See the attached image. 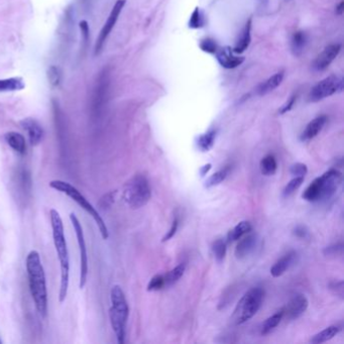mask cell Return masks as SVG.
I'll list each match as a JSON object with an SVG mask.
<instances>
[{"mask_svg":"<svg viewBox=\"0 0 344 344\" xmlns=\"http://www.w3.org/2000/svg\"><path fill=\"white\" fill-rule=\"evenodd\" d=\"M342 248H343L342 243H340V244H334V245H331V246L327 247V248L324 250V253H325L326 255H336V254L342 252Z\"/></svg>","mask_w":344,"mask_h":344,"instance_id":"obj_39","label":"cell"},{"mask_svg":"<svg viewBox=\"0 0 344 344\" xmlns=\"http://www.w3.org/2000/svg\"><path fill=\"white\" fill-rule=\"evenodd\" d=\"M25 88V83L21 77L0 79V93L20 91Z\"/></svg>","mask_w":344,"mask_h":344,"instance_id":"obj_22","label":"cell"},{"mask_svg":"<svg viewBox=\"0 0 344 344\" xmlns=\"http://www.w3.org/2000/svg\"><path fill=\"white\" fill-rule=\"evenodd\" d=\"M165 286H166L165 276H163V275H156L155 277L151 278V280L147 284V291L148 292L159 291V290L163 289Z\"/></svg>","mask_w":344,"mask_h":344,"instance_id":"obj_35","label":"cell"},{"mask_svg":"<svg viewBox=\"0 0 344 344\" xmlns=\"http://www.w3.org/2000/svg\"><path fill=\"white\" fill-rule=\"evenodd\" d=\"M257 238L254 234H248L246 236H242L235 248V255L237 258L242 259L247 257L256 246Z\"/></svg>","mask_w":344,"mask_h":344,"instance_id":"obj_16","label":"cell"},{"mask_svg":"<svg viewBox=\"0 0 344 344\" xmlns=\"http://www.w3.org/2000/svg\"><path fill=\"white\" fill-rule=\"evenodd\" d=\"M4 139L6 143L18 155L23 156L26 151V143H25V138L23 135H21L18 132L15 131H9L5 133Z\"/></svg>","mask_w":344,"mask_h":344,"instance_id":"obj_20","label":"cell"},{"mask_svg":"<svg viewBox=\"0 0 344 344\" xmlns=\"http://www.w3.org/2000/svg\"><path fill=\"white\" fill-rule=\"evenodd\" d=\"M296 99H297V95H296V94L292 95V96L286 101V103H284V104L281 106V108L279 109V114H285V113L289 112V111L293 108V106H294V104H295V102H296Z\"/></svg>","mask_w":344,"mask_h":344,"instance_id":"obj_37","label":"cell"},{"mask_svg":"<svg viewBox=\"0 0 344 344\" xmlns=\"http://www.w3.org/2000/svg\"><path fill=\"white\" fill-rule=\"evenodd\" d=\"M47 75H48L49 83H50V85H51L53 88H56V87H58V86L61 84V81H62V73H61L60 69H59L57 66H54V65L51 66V67L48 69Z\"/></svg>","mask_w":344,"mask_h":344,"instance_id":"obj_32","label":"cell"},{"mask_svg":"<svg viewBox=\"0 0 344 344\" xmlns=\"http://www.w3.org/2000/svg\"><path fill=\"white\" fill-rule=\"evenodd\" d=\"M111 307L109 309L110 323L115 333L117 342L124 343L125 328L129 315V308L122 289L119 286H114L110 293Z\"/></svg>","mask_w":344,"mask_h":344,"instance_id":"obj_3","label":"cell"},{"mask_svg":"<svg viewBox=\"0 0 344 344\" xmlns=\"http://www.w3.org/2000/svg\"><path fill=\"white\" fill-rule=\"evenodd\" d=\"M296 257H297V253L294 251L285 254L271 267V275L274 278H279L283 276L290 269V266L295 262Z\"/></svg>","mask_w":344,"mask_h":344,"instance_id":"obj_19","label":"cell"},{"mask_svg":"<svg viewBox=\"0 0 344 344\" xmlns=\"http://www.w3.org/2000/svg\"><path fill=\"white\" fill-rule=\"evenodd\" d=\"M344 12V1H341L336 7H335V13L337 15H342Z\"/></svg>","mask_w":344,"mask_h":344,"instance_id":"obj_45","label":"cell"},{"mask_svg":"<svg viewBox=\"0 0 344 344\" xmlns=\"http://www.w3.org/2000/svg\"><path fill=\"white\" fill-rule=\"evenodd\" d=\"M226 241L224 239H217L212 244V251L218 261H222L226 255Z\"/></svg>","mask_w":344,"mask_h":344,"instance_id":"obj_31","label":"cell"},{"mask_svg":"<svg viewBox=\"0 0 344 344\" xmlns=\"http://www.w3.org/2000/svg\"><path fill=\"white\" fill-rule=\"evenodd\" d=\"M252 22V19L251 17L248 18V20L245 22L241 32H240V35L239 37L237 39L236 43H235V46L234 48H232L233 52L237 55L239 54H242L245 50H247V48L249 47L250 45V42H251V34H250V31H251V23Z\"/></svg>","mask_w":344,"mask_h":344,"instance_id":"obj_18","label":"cell"},{"mask_svg":"<svg viewBox=\"0 0 344 344\" xmlns=\"http://www.w3.org/2000/svg\"><path fill=\"white\" fill-rule=\"evenodd\" d=\"M256 1H257L258 8L261 10H264L267 7L269 2H270V0H256Z\"/></svg>","mask_w":344,"mask_h":344,"instance_id":"obj_44","label":"cell"},{"mask_svg":"<svg viewBox=\"0 0 344 344\" xmlns=\"http://www.w3.org/2000/svg\"><path fill=\"white\" fill-rule=\"evenodd\" d=\"M80 29L82 32V37H83V42L85 43V45H87L88 40H89V25L88 22L86 20H82L80 22Z\"/></svg>","mask_w":344,"mask_h":344,"instance_id":"obj_40","label":"cell"},{"mask_svg":"<svg viewBox=\"0 0 344 344\" xmlns=\"http://www.w3.org/2000/svg\"><path fill=\"white\" fill-rule=\"evenodd\" d=\"M84 1H85V0H84Z\"/></svg>","mask_w":344,"mask_h":344,"instance_id":"obj_47","label":"cell"},{"mask_svg":"<svg viewBox=\"0 0 344 344\" xmlns=\"http://www.w3.org/2000/svg\"><path fill=\"white\" fill-rule=\"evenodd\" d=\"M228 172H230V169L228 168H224V169L214 173L213 175H211L206 180L205 187L206 188H212V187H215V186L221 184L226 179V177L228 176Z\"/></svg>","mask_w":344,"mask_h":344,"instance_id":"obj_30","label":"cell"},{"mask_svg":"<svg viewBox=\"0 0 344 344\" xmlns=\"http://www.w3.org/2000/svg\"><path fill=\"white\" fill-rule=\"evenodd\" d=\"M251 231V225L248 221H240L233 230H230L227 234L228 241H236L239 240L242 236L246 235Z\"/></svg>","mask_w":344,"mask_h":344,"instance_id":"obj_27","label":"cell"},{"mask_svg":"<svg viewBox=\"0 0 344 344\" xmlns=\"http://www.w3.org/2000/svg\"><path fill=\"white\" fill-rule=\"evenodd\" d=\"M283 318H284V308L281 309L280 311H278L277 313H275L274 315H272L271 317H269L262 323V325L260 327V333L262 335L269 334L271 331H273L281 323Z\"/></svg>","mask_w":344,"mask_h":344,"instance_id":"obj_24","label":"cell"},{"mask_svg":"<svg viewBox=\"0 0 344 344\" xmlns=\"http://www.w3.org/2000/svg\"><path fill=\"white\" fill-rule=\"evenodd\" d=\"M178 227H179V220H178V218H175V219L173 220V223H172L170 230H169V231L165 234V236L163 237L162 242H166V241L170 240L171 238H173V237L175 236L177 230H178Z\"/></svg>","mask_w":344,"mask_h":344,"instance_id":"obj_38","label":"cell"},{"mask_svg":"<svg viewBox=\"0 0 344 344\" xmlns=\"http://www.w3.org/2000/svg\"><path fill=\"white\" fill-rule=\"evenodd\" d=\"M50 187L60 193L65 194L69 198H71L73 201H75L82 209H84L95 221L98 230L101 233V236L103 239H108L109 237V232L108 228L106 226V223L98 213V211L92 206V204L80 193V191L75 188L73 185L70 183H67L65 181L61 180H54L50 182Z\"/></svg>","mask_w":344,"mask_h":344,"instance_id":"obj_4","label":"cell"},{"mask_svg":"<svg viewBox=\"0 0 344 344\" xmlns=\"http://www.w3.org/2000/svg\"><path fill=\"white\" fill-rule=\"evenodd\" d=\"M293 233L298 238H305L308 235V230L303 225H298L293 230Z\"/></svg>","mask_w":344,"mask_h":344,"instance_id":"obj_41","label":"cell"},{"mask_svg":"<svg viewBox=\"0 0 344 344\" xmlns=\"http://www.w3.org/2000/svg\"><path fill=\"white\" fill-rule=\"evenodd\" d=\"M330 287L332 290H334L336 295H338L341 299H343V282L342 281L335 282Z\"/></svg>","mask_w":344,"mask_h":344,"instance_id":"obj_42","label":"cell"},{"mask_svg":"<svg viewBox=\"0 0 344 344\" xmlns=\"http://www.w3.org/2000/svg\"><path fill=\"white\" fill-rule=\"evenodd\" d=\"M290 172L295 177H305V175L308 172V168H307V166L305 164L296 163V164H294L291 167Z\"/></svg>","mask_w":344,"mask_h":344,"instance_id":"obj_36","label":"cell"},{"mask_svg":"<svg viewBox=\"0 0 344 344\" xmlns=\"http://www.w3.org/2000/svg\"><path fill=\"white\" fill-rule=\"evenodd\" d=\"M216 59L224 69H234L244 62V58L235 54L230 47H219L215 53Z\"/></svg>","mask_w":344,"mask_h":344,"instance_id":"obj_13","label":"cell"},{"mask_svg":"<svg viewBox=\"0 0 344 344\" xmlns=\"http://www.w3.org/2000/svg\"><path fill=\"white\" fill-rule=\"evenodd\" d=\"M326 122H327V116L326 115H320V116L314 118L313 120H311L307 124L304 131L302 132L301 140L302 141H308V140H311L314 137H316L319 134V132L323 129Z\"/></svg>","mask_w":344,"mask_h":344,"instance_id":"obj_15","label":"cell"},{"mask_svg":"<svg viewBox=\"0 0 344 344\" xmlns=\"http://www.w3.org/2000/svg\"><path fill=\"white\" fill-rule=\"evenodd\" d=\"M28 286L34 306L42 318L48 314V291L45 270L41 260L40 253L31 250L25 260Z\"/></svg>","mask_w":344,"mask_h":344,"instance_id":"obj_1","label":"cell"},{"mask_svg":"<svg viewBox=\"0 0 344 344\" xmlns=\"http://www.w3.org/2000/svg\"><path fill=\"white\" fill-rule=\"evenodd\" d=\"M215 137H216V130L215 129H210L207 132L201 134L197 138L198 148L202 151H209L214 145Z\"/></svg>","mask_w":344,"mask_h":344,"instance_id":"obj_25","label":"cell"},{"mask_svg":"<svg viewBox=\"0 0 344 344\" xmlns=\"http://www.w3.org/2000/svg\"><path fill=\"white\" fill-rule=\"evenodd\" d=\"M20 126L24 131H26L29 142L31 145H37L44 138V128L41 123L31 117H27L22 119L20 122Z\"/></svg>","mask_w":344,"mask_h":344,"instance_id":"obj_14","label":"cell"},{"mask_svg":"<svg viewBox=\"0 0 344 344\" xmlns=\"http://www.w3.org/2000/svg\"><path fill=\"white\" fill-rule=\"evenodd\" d=\"M70 220L72 223V226L75 231L78 246H79V252H80V282L79 287L80 289H83L87 283V277L89 272V264H88V254H87V247L85 242V236L83 227L78 219V217L75 215V213L70 214Z\"/></svg>","mask_w":344,"mask_h":344,"instance_id":"obj_8","label":"cell"},{"mask_svg":"<svg viewBox=\"0 0 344 344\" xmlns=\"http://www.w3.org/2000/svg\"><path fill=\"white\" fill-rule=\"evenodd\" d=\"M341 51V45L339 44H332L327 46L314 60L313 62V69L317 72H321L326 70L331 63L337 58Z\"/></svg>","mask_w":344,"mask_h":344,"instance_id":"obj_11","label":"cell"},{"mask_svg":"<svg viewBox=\"0 0 344 344\" xmlns=\"http://www.w3.org/2000/svg\"><path fill=\"white\" fill-rule=\"evenodd\" d=\"M318 181H319V189H320L319 201L328 200L338 190L341 184V181H342V176L340 172L332 169L324 173L321 177H318Z\"/></svg>","mask_w":344,"mask_h":344,"instance_id":"obj_10","label":"cell"},{"mask_svg":"<svg viewBox=\"0 0 344 344\" xmlns=\"http://www.w3.org/2000/svg\"><path fill=\"white\" fill-rule=\"evenodd\" d=\"M150 196L148 181L142 175H135L124 185L123 200L131 209H138L146 205Z\"/></svg>","mask_w":344,"mask_h":344,"instance_id":"obj_5","label":"cell"},{"mask_svg":"<svg viewBox=\"0 0 344 344\" xmlns=\"http://www.w3.org/2000/svg\"><path fill=\"white\" fill-rule=\"evenodd\" d=\"M308 43V35L303 30H297L293 33L291 39V50L295 56H300Z\"/></svg>","mask_w":344,"mask_h":344,"instance_id":"obj_21","label":"cell"},{"mask_svg":"<svg viewBox=\"0 0 344 344\" xmlns=\"http://www.w3.org/2000/svg\"><path fill=\"white\" fill-rule=\"evenodd\" d=\"M344 82L342 78L331 75L323 80H321L319 83H317L310 91L309 93V101L310 102H319L327 97H330L338 92H341L343 90Z\"/></svg>","mask_w":344,"mask_h":344,"instance_id":"obj_7","label":"cell"},{"mask_svg":"<svg viewBox=\"0 0 344 344\" xmlns=\"http://www.w3.org/2000/svg\"><path fill=\"white\" fill-rule=\"evenodd\" d=\"M199 47L203 52H205L207 54H214V55L219 48L216 41L211 39V37H205V39L201 40L200 43H199Z\"/></svg>","mask_w":344,"mask_h":344,"instance_id":"obj_34","label":"cell"},{"mask_svg":"<svg viewBox=\"0 0 344 344\" xmlns=\"http://www.w3.org/2000/svg\"><path fill=\"white\" fill-rule=\"evenodd\" d=\"M263 297L264 291L259 287L252 288L244 294L234 311V318L237 325L245 323L258 312L261 307Z\"/></svg>","mask_w":344,"mask_h":344,"instance_id":"obj_6","label":"cell"},{"mask_svg":"<svg viewBox=\"0 0 344 344\" xmlns=\"http://www.w3.org/2000/svg\"><path fill=\"white\" fill-rule=\"evenodd\" d=\"M205 24H206V16H205L204 11L201 8L196 7L190 16L188 27L191 29H199V28L204 27Z\"/></svg>","mask_w":344,"mask_h":344,"instance_id":"obj_26","label":"cell"},{"mask_svg":"<svg viewBox=\"0 0 344 344\" xmlns=\"http://www.w3.org/2000/svg\"><path fill=\"white\" fill-rule=\"evenodd\" d=\"M126 4V0H117L115 2L112 9H111V12L106 20V22L104 23L102 29L100 30L99 32V35L97 37V41H96V44H95V48H94V55L95 56H98L100 55V53L102 52L103 50V47L109 36V34L111 33L113 27L119 18V15L122 11V9L124 8Z\"/></svg>","mask_w":344,"mask_h":344,"instance_id":"obj_9","label":"cell"},{"mask_svg":"<svg viewBox=\"0 0 344 344\" xmlns=\"http://www.w3.org/2000/svg\"><path fill=\"white\" fill-rule=\"evenodd\" d=\"M340 331V327H338L337 325H331L328 326L327 328H325L324 330L320 331L319 333L315 334L311 339L310 342L313 344H320L327 342L329 340H331L333 337H335Z\"/></svg>","mask_w":344,"mask_h":344,"instance_id":"obj_23","label":"cell"},{"mask_svg":"<svg viewBox=\"0 0 344 344\" xmlns=\"http://www.w3.org/2000/svg\"><path fill=\"white\" fill-rule=\"evenodd\" d=\"M211 164H207V165H205V166H203L201 169H200V174H201V176L203 177V176H205L208 172H209V170L211 169Z\"/></svg>","mask_w":344,"mask_h":344,"instance_id":"obj_46","label":"cell"},{"mask_svg":"<svg viewBox=\"0 0 344 344\" xmlns=\"http://www.w3.org/2000/svg\"><path fill=\"white\" fill-rule=\"evenodd\" d=\"M284 76H285L284 71L276 73L275 75H273L272 77H270L267 80H265L264 82H262L256 87L255 89L256 94L259 96H263V95H266L273 92L275 89H277L282 84L284 80Z\"/></svg>","mask_w":344,"mask_h":344,"instance_id":"obj_17","label":"cell"},{"mask_svg":"<svg viewBox=\"0 0 344 344\" xmlns=\"http://www.w3.org/2000/svg\"><path fill=\"white\" fill-rule=\"evenodd\" d=\"M185 271H186V264L185 263H180L177 266H175L173 270H171L165 276L166 285L167 286H172L175 283H177L183 277Z\"/></svg>","mask_w":344,"mask_h":344,"instance_id":"obj_29","label":"cell"},{"mask_svg":"<svg viewBox=\"0 0 344 344\" xmlns=\"http://www.w3.org/2000/svg\"><path fill=\"white\" fill-rule=\"evenodd\" d=\"M309 301L303 294L294 296L288 305L284 308V316L290 320H294L302 316L308 309Z\"/></svg>","mask_w":344,"mask_h":344,"instance_id":"obj_12","label":"cell"},{"mask_svg":"<svg viewBox=\"0 0 344 344\" xmlns=\"http://www.w3.org/2000/svg\"><path fill=\"white\" fill-rule=\"evenodd\" d=\"M259 168H260V172H261L262 175L273 176L278 169V164H277L276 158L273 155L265 156L260 161Z\"/></svg>","mask_w":344,"mask_h":344,"instance_id":"obj_28","label":"cell"},{"mask_svg":"<svg viewBox=\"0 0 344 344\" xmlns=\"http://www.w3.org/2000/svg\"><path fill=\"white\" fill-rule=\"evenodd\" d=\"M50 219L53 232V240L57 257L60 262L61 283L59 291V302L64 303L68 295L69 282H70V258L67 240L64 231V224L60 213L56 209L50 210Z\"/></svg>","mask_w":344,"mask_h":344,"instance_id":"obj_2","label":"cell"},{"mask_svg":"<svg viewBox=\"0 0 344 344\" xmlns=\"http://www.w3.org/2000/svg\"><path fill=\"white\" fill-rule=\"evenodd\" d=\"M303 182H304V177H295L294 179H292L284 188V191H283L284 197H289L293 195L302 186Z\"/></svg>","mask_w":344,"mask_h":344,"instance_id":"obj_33","label":"cell"},{"mask_svg":"<svg viewBox=\"0 0 344 344\" xmlns=\"http://www.w3.org/2000/svg\"><path fill=\"white\" fill-rule=\"evenodd\" d=\"M114 195L115 192H111V193L105 195V198H101L100 204H101V207H102L103 209H104L105 207H109V206L112 204V202H113V196H114Z\"/></svg>","mask_w":344,"mask_h":344,"instance_id":"obj_43","label":"cell"}]
</instances>
